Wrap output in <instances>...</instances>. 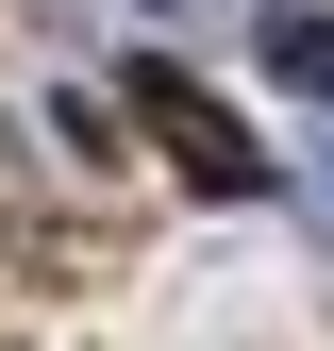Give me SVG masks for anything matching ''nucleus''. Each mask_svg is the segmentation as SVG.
<instances>
[{
	"label": "nucleus",
	"mask_w": 334,
	"mask_h": 351,
	"mask_svg": "<svg viewBox=\"0 0 334 351\" xmlns=\"http://www.w3.org/2000/svg\"><path fill=\"white\" fill-rule=\"evenodd\" d=\"M117 117H134V134L184 167L201 201H268V184H284V167H268V134H250V117H234L201 67H167V51H134V67H117Z\"/></svg>",
	"instance_id": "nucleus-1"
},
{
	"label": "nucleus",
	"mask_w": 334,
	"mask_h": 351,
	"mask_svg": "<svg viewBox=\"0 0 334 351\" xmlns=\"http://www.w3.org/2000/svg\"><path fill=\"white\" fill-rule=\"evenodd\" d=\"M250 51H268V84L334 101V0H268V17H250Z\"/></svg>",
	"instance_id": "nucleus-2"
}]
</instances>
